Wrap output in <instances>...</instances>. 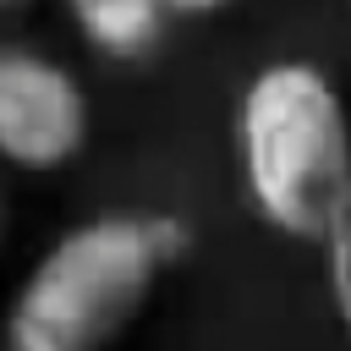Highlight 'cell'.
Returning <instances> with one entry per match:
<instances>
[{
    "instance_id": "cell-7",
    "label": "cell",
    "mask_w": 351,
    "mask_h": 351,
    "mask_svg": "<svg viewBox=\"0 0 351 351\" xmlns=\"http://www.w3.org/2000/svg\"><path fill=\"white\" fill-rule=\"evenodd\" d=\"M16 5H27V0H0V11H16Z\"/></svg>"
},
{
    "instance_id": "cell-5",
    "label": "cell",
    "mask_w": 351,
    "mask_h": 351,
    "mask_svg": "<svg viewBox=\"0 0 351 351\" xmlns=\"http://www.w3.org/2000/svg\"><path fill=\"white\" fill-rule=\"evenodd\" d=\"M324 263H329V296L340 307V324L351 335V197L335 214V225L324 230Z\"/></svg>"
},
{
    "instance_id": "cell-3",
    "label": "cell",
    "mask_w": 351,
    "mask_h": 351,
    "mask_svg": "<svg viewBox=\"0 0 351 351\" xmlns=\"http://www.w3.org/2000/svg\"><path fill=\"white\" fill-rule=\"evenodd\" d=\"M93 126L88 88L27 44H0V159L16 170H60Z\"/></svg>"
},
{
    "instance_id": "cell-8",
    "label": "cell",
    "mask_w": 351,
    "mask_h": 351,
    "mask_svg": "<svg viewBox=\"0 0 351 351\" xmlns=\"http://www.w3.org/2000/svg\"><path fill=\"white\" fill-rule=\"evenodd\" d=\"M0 225H5V214H0Z\"/></svg>"
},
{
    "instance_id": "cell-6",
    "label": "cell",
    "mask_w": 351,
    "mask_h": 351,
    "mask_svg": "<svg viewBox=\"0 0 351 351\" xmlns=\"http://www.w3.org/2000/svg\"><path fill=\"white\" fill-rule=\"evenodd\" d=\"M230 0H165V11L170 16H214V11H225Z\"/></svg>"
},
{
    "instance_id": "cell-1",
    "label": "cell",
    "mask_w": 351,
    "mask_h": 351,
    "mask_svg": "<svg viewBox=\"0 0 351 351\" xmlns=\"http://www.w3.org/2000/svg\"><path fill=\"white\" fill-rule=\"evenodd\" d=\"M186 252L170 214H99L55 236L5 313V351H110Z\"/></svg>"
},
{
    "instance_id": "cell-2",
    "label": "cell",
    "mask_w": 351,
    "mask_h": 351,
    "mask_svg": "<svg viewBox=\"0 0 351 351\" xmlns=\"http://www.w3.org/2000/svg\"><path fill=\"white\" fill-rule=\"evenodd\" d=\"M236 165L258 219L324 241L351 197V115L313 60H269L236 99Z\"/></svg>"
},
{
    "instance_id": "cell-4",
    "label": "cell",
    "mask_w": 351,
    "mask_h": 351,
    "mask_svg": "<svg viewBox=\"0 0 351 351\" xmlns=\"http://www.w3.org/2000/svg\"><path fill=\"white\" fill-rule=\"evenodd\" d=\"M71 27L104 60H148L170 27L165 0H60Z\"/></svg>"
}]
</instances>
